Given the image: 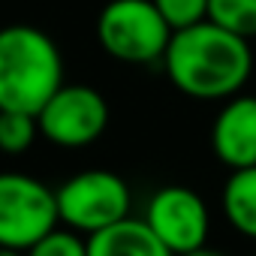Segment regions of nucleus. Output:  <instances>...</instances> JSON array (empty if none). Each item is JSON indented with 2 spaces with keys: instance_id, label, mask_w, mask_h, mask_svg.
<instances>
[{
  "instance_id": "1",
  "label": "nucleus",
  "mask_w": 256,
  "mask_h": 256,
  "mask_svg": "<svg viewBox=\"0 0 256 256\" xmlns=\"http://www.w3.org/2000/svg\"><path fill=\"white\" fill-rule=\"evenodd\" d=\"M163 66L181 94L193 100H229L247 84L253 52L244 36L205 18L172 34Z\"/></svg>"
},
{
  "instance_id": "2",
  "label": "nucleus",
  "mask_w": 256,
  "mask_h": 256,
  "mask_svg": "<svg viewBox=\"0 0 256 256\" xmlns=\"http://www.w3.org/2000/svg\"><path fill=\"white\" fill-rule=\"evenodd\" d=\"M64 84V58L54 40L30 24L0 28V108L40 114Z\"/></svg>"
},
{
  "instance_id": "3",
  "label": "nucleus",
  "mask_w": 256,
  "mask_h": 256,
  "mask_svg": "<svg viewBox=\"0 0 256 256\" xmlns=\"http://www.w3.org/2000/svg\"><path fill=\"white\" fill-rule=\"evenodd\" d=\"M172 34L154 0H108L96 16V40L120 64L163 60Z\"/></svg>"
},
{
  "instance_id": "4",
  "label": "nucleus",
  "mask_w": 256,
  "mask_h": 256,
  "mask_svg": "<svg viewBox=\"0 0 256 256\" xmlns=\"http://www.w3.org/2000/svg\"><path fill=\"white\" fill-rule=\"evenodd\" d=\"M130 187L108 169H84L58 187L60 223L94 235L130 217Z\"/></svg>"
},
{
  "instance_id": "5",
  "label": "nucleus",
  "mask_w": 256,
  "mask_h": 256,
  "mask_svg": "<svg viewBox=\"0 0 256 256\" xmlns=\"http://www.w3.org/2000/svg\"><path fill=\"white\" fill-rule=\"evenodd\" d=\"M58 223V190L22 172H0V244L28 250Z\"/></svg>"
},
{
  "instance_id": "6",
  "label": "nucleus",
  "mask_w": 256,
  "mask_h": 256,
  "mask_svg": "<svg viewBox=\"0 0 256 256\" xmlns=\"http://www.w3.org/2000/svg\"><path fill=\"white\" fill-rule=\"evenodd\" d=\"M40 136L58 148L94 145L108 126V102L90 84H60L40 108Z\"/></svg>"
},
{
  "instance_id": "7",
  "label": "nucleus",
  "mask_w": 256,
  "mask_h": 256,
  "mask_svg": "<svg viewBox=\"0 0 256 256\" xmlns=\"http://www.w3.org/2000/svg\"><path fill=\"white\" fill-rule=\"evenodd\" d=\"M145 223L154 229V235L175 253H193L199 247H205L208 241V229H211V217H208V205L205 199L181 184H169L160 187L145 211Z\"/></svg>"
},
{
  "instance_id": "8",
  "label": "nucleus",
  "mask_w": 256,
  "mask_h": 256,
  "mask_svg": "<svg viewBox=\"0 0 256 256\" xmlns=\"http://www.w3.org/2000/svg\"><path fill=\"white\" fill-rule=\"evenodd\" d=\"M211 148L229 169L256 166V96H229L214 118Z\"/></svg>"
},
{
  "instance_id": "9",
  "label": "nucleus",
  "mask_w": 256,
  "mask_h": 256,
  "mask_svg": "<svg viewBox=\"0 0 256 256\" xmlns=\"http://www.w3.org/2000/svg\"><path fill=\"white\" fill-rule=\"evenodd\" d=\"M88 256H175L154 229L136 217H124L120 223L88 235Z\"/></svg>"
},
{
  "instance_id": "10",
  "label": "nucleus",
  "mask_w": 256,
  "mask_h": 256,
  "mask_svg": "<svg viewBox=\"0 0 256 256\" xmlns=\"http://www.w3.org/2000/svg\"><path fill=\"white\" fill-rule=\"evenodd\" d=\"M223 214L247 238H256V166L232 169L223 184Z\"/></svg>"
},
{
  "instance_id": "11",
  "label": "nucleus",
  "mask_w": 256,
  "mask_h": 256,
  "mask_svg": "<svg viewBox=\"0 0 256 256\" xmlns=\"http://www.w3.org/2000/svg\"><path fill=\"white\" fill-rule=\"evenodd\" d=\"M40 136V120L30 112L0 108V151L4 154H24Z\"/></svg>"
},
{
  "instance_id": "12",
  "label": "nucleus",
  "mask_w": 256,
  "mask_h": 256,
  "mask_svg": "<svg viewBox=\"0 0 256 256\" xmlns=\"http://www.w3.org/2000/svg\"><path fill=\"white\" fill-rule=\"evenodd\" d=\"M208 18L244 40H253L256 36V0H211Z\"/></svg>"
},
{
  "instance_id": "13",
  "label": "nucleus",
  "mask_w": 256,
  "mask_h": 256,
  "mask_svg": "<svg viewBox=\"0 0 256 256\" xmlns=\"http://www.w3.org/2000/svg\"><path fill=\"white\" fill-rule=\"evenodd\" d=\"M28 256H88V241L78 238L76 229H52L34 247L24 250Z\"/></svg>"
},
{
  "instance_id": "14",
  "label": "nucleus",
  "mask_w": 256,
  "mask_h": 256,
  "mask_svg": "<svg viewBox=\"0 0 256 256\" xmlns=\"http://www.w3.org/2000/svg\"><path fill=\"white\" fill-rule=\"evenodd\" d=\"M154 6L160 10L172 30H184L208 18L211 0H154Z\"/></svg>"
},
{
  "instance_id": "15",
  "label": "nucleus",
  "mask_w": 256,
  "mask_h": 256,
  "mask_svg": "<svg viewBox=\"0 0 256 256\" xmlns=\"http://www.w3.org/2000/svg\"><path fill=\"white\" fill-rule=\"evenodd\" d=\"M184 256H223V253H217V250H208V247H199V250H193V253H184Z\"/></svg>"
},
{
  "instance_id": "16",
  "label": "nucleus",
  "mask_w": 256,
  "mask_h": 256,
  "mask_svg": "<svg viewBox=\"0 0 256 256\" xmlns=\"http://www.w3.org/2000/svg\"><path fill=\"white\" fill-rule=\"evenodd\" d=\"M0 256H28L24 250H16V247H4L0 244Z\"/></svg>"
}]
</instances>
